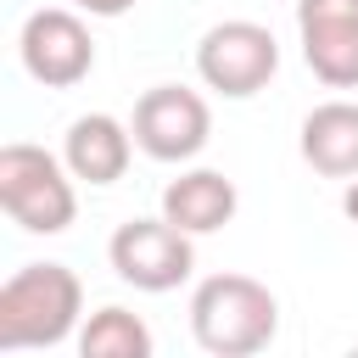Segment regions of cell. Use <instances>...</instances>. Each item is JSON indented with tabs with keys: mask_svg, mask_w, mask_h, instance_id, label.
<instances>
[{
	"mask_svg": "<svg viewBox=\"0 0 358 358\" xmlns=\"http://www.w3.org/2000/svg\"><path fill=\"white\" fill-rule=\"evenodd\" d=\"M302 62L330 90H358V0H296Z\"/></svg>",
	"mask_w": 358,
	"mask_h": 358,
	"instance_id": "8",
	"label": "cell"
},
{
	"mask_svg": "<svg viewBox=\"0 0 358 358\" xmlns=\"http://www.w3.org/2000/svg\"><path fill=\"white\" fill-rule=\"evenodd\" d=\"M129 151H134V129H123L112 112L73 117L67 123V140H62V162L84 185H117L123 168H129Z\"/></svg>",
	"mask_w": 358,
	"mask_h": 358,
	"instance_id": "9",
	"label": "cell"
},
{
	"mask_svg": "<svg viewBox=\"0 0 358 358\" xmlns=\"http://www.w3.org/2000/svg\"><path fill=\"white\" fill-rule=\"evenodd\" d=\"M235 207H241V190H235V179H224L218 168H190V173H179V179L162 185V218L179 224L185 235H213V229H224V224L235 218Z\"/></svg>",
	"mask_w": 358,
	"mask_h": 358,
	"instance_id": "10",
	"label": "cell"
},
{
	"mask_svg": "<svg viewBox=\"0 0 358 358\" xmlns=\"http://www.w3.org/2000/svg\"><path fill=\"white\" fill-rule=\"evenodd\" d=\"M17 56H22L28 78H39L45 90H73L95 67V39H90V28H84L78 11L39 6L22 22V34H17Z\"/></svg>",
	"mask_w": 358,
	"mask_h": 358,
	"instance_id": "6",
	"label": "cell"
},
{
	"mask_svg": "<svg viewBox=\"0 0 358 358\" xmlns=\"http://www.w3.org/2000/svg\"><path fill=\"white\" fill-rule=\"evenodd\" d=\"M78 11H90V17H123L134 0H73Z\"/></svg>",
	"mask_w": 358,
	"mask_h": 358,
	"instance_id": "13",
	"label": "cell"
},
{
	"mask_svg": "<svg viewBox=\"0 0 358 358\" xmlns=\"http://www.w3.org/2000/svg\"><path fill=\"white\" fill-rule=\"evenodd\" d=\"M196 73L207 90L229 95V101H246L257 95L274 73H280V45L263 22H246V17H229V22H213L196 45Z\"/></svg>",
	"mask_w": 358,
	"mask_h": 358,
	"instance_id": "4",
	"label": "cell"
},
{
	"mask_svg": "<svg viewBox=\"0 0 358 358\" xmlns=\"http://www.w3.org/2000/svg\"><path fill=\"white\" fill-rule=\"evenodd\" d=\"M84 313V285L67 263H28L0 285V352L62 347Z\"/></svg>",
	"mask_w": 358,
	"mask_h": 358,
	"instance_id": "2",
	"label": "cell"
},
{
	"mask_svg": "<svg viewBox=\"0 0 358 358\" xmlns=\"http://www.w3.org/2000/svg\"><path fill=\"white\" fill-rule=\"evenodd\" d=\"M341 213L358 224V179H347V190H341Z\"/></svg>",
	"mask_w": 358,
	"mask_h": 358,
	"instance_id": "14",
	"label": "cell"
},
{
	"mask_svg": "<svg viewBox=\"0 0 358 358\" xmlns=\"http://www.w3.org/2000/svg\"><path fill=\"white\" fill-rule=\"evenodd\" d=\"M106 257H112V268H117L123 285L151 291V296L185 285L190 268H196L190 235L179 224H168V218H129V224H117L112 241H106Z\"/></svg>",
	"mask_w": 358,
	"mask_h": 358,
	"instance_id": "5",
	"label": "cell"
},
{
	"mask_svg": "<svg viewBox=\"0 0 358 358\" xmlns=\"http://www.w3.org/2000/svg\"><path fill=\"white\" fill-rule=\"evenodd\" d=\"M302 162L324 179H358V106L324 101L302 117Z\"/></svg>",
	"mask_w": 358,
	"mask_h": 358,
	"instance_id": "11",
	"label": "cell"
},
{
	"mask_svg": "<svg viewBox=\"0 0 358 358\" xmlns=\"http://www.w3.org/2000/svg\"><path fill=\"white\" fill-rule=\"evenodd\" d=\"M78 352L84 358H151V330L140 313L106 302L90 313V324L78 330Z\"/></svg>",
	"mask_w": 358,
	"mask_h": 358,
	"instance_id": "12",
	"label": "cell"
},
{
	"mask_svg": "<svg viewBox=\"0 0 358 358\" xmlns=\"http://www.w3.org/2000/svg\"><path fill=\"white\" fill-rule=\"evenodd\" d=\"M73 168L56 162L45 145L11 140L0 145V207L17 229L28 235H62L78 218V196H73Z\"/></svg>",
	"mask_w": 358,
	"mask_h": 358,
	"instance_id": "3",
	"label": "cell"
},
{
	"mask_svg": "<svg viewBox=\"0 0 358 358\" xmlns=\"http://www.w3.org/2000/svg\"><path fill=\"white\" fill-rule=\"evenodd\" d=\"M280 302L252 274H207L190 291V336L213 358H252L274 341Z\"/></svg>",
	"mask_w": 358,
	"mask_h": 358,
	"instance_id": "1",
	"label": "cell"
},
{
	"mask_svg": "<svg viewBox=\"0 0 358 358\" xmlns=\"http://www.w3.org/2000/svg\"><path fill=\"white\" fill-rule=\"evenodd\" d=\"M213 134V112L185 84H157L134 101V145L151 162H190Z\"/></svg>",
	"mask_w": 358,
	"mask_h": 358,
	"instance_id": "7",
	"label": "cell"
}]
</instances>
